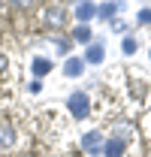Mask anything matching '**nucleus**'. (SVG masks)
Here are the masks:
<instances>
[{
    "instance_id": "12",
    "label": "nucleus",
    "mask_w": 151,
    "mask_h": 157,
    "mask_svg": "<svg viewBox=\"0 0 151 157\" xmlns=\"http://www.w3.org/2000/svg\"><path fill=\"white\" fill-rule=\"evenodd\" d=\"M97 9H100L103 18H112L115 12H118V3H106V6H97Z\"/></svg>"
},
{
    "instance_id": "8",
    "label": "nucleus",
    "mask_w": 151,
    "mask_h": 157,
    "mask_svg": "<svg viewBox=\"0 0 151 157\" xmlns=\"http://www.w3.org/2000/svg\"><path fill=\"white\" fill-rule=\"evenodd\" d=\"M48 70H52V60L48 58H37L33 60V76H45Z\"/></svg>"
},
{
    "instance_id": "10",
    "label": "nucleus",
    "mask_w": 151,
    "mask_h": 157,
    "mask_svg": "<svg viewBox=\"0 0 151 157\" xmlns=\"http://www.w3.org/2000/svg\"><path fill=\"white\" fill-rule=\"evenodd\" d=\"M115 139L127 142V139H130V124H115Z\"/></svg>"
},
{
    "instance_id": "4",
    "label": "nucleus",
    "mask_w": 151,
    "mask_h": 157,
    "mask_svg": "<svg viewBox=\"0 0 151 157\" xmlns=\"http://www.w3.org/2000/svg\"><path fill=\"white\" fill-rule=\"evenodd\" d=\"M85 58H88V63H100V60L106 58V48H103L100 42H91V45H88V55H85Z\"/></svg>"
},
{
    "instance_id": "5",
    "label": "nucleus",
    "mask_w": 151,
    "mask_h": 157,
    "mask_svg": "<svg viewBox=\"0 0 151 157\" xmlns=\"http://www.w3.org/2000/svg\"><path fill=\"white\" fill-rule=\"evenodd\" d=\"M124 154V142L121 139H109L106 142V157H121Z\"/></svg>"
},
{
    "instance_id": "11",
    "label": "nucleus",
    "mask_w": 151,
    "mask_h": 157,
    "mask_svg": "<svg viewBox=\"0 0 151 157\" xmlns=\"http://www.w3.org/2000/svg\"><path fill=\"white\" fill-rule=\"evenodd\" d=\"M76 39H79V42H91V27L79 24V27H76Z\"/></svg>"
},
{
    "instance_id": "3",
    "label": "nucleus",
    "mask_w": 151,
    "mask_h": 157,
    "mask_svg": "<svg viewBox=\"0 0 151 157\" xmlns=\"http://www.w3.org/2000/svg\"><path fill=\"white\" fill-rule=\"evenodd\" d=\"M100 145H103L100 130H91V133H85V136H82V148H85V151H100Z\"/></svg>"
},
{
    "instance_id": "13",
    "label": "nucleus",
    "mask_w": 151,
    "mask_h": 157,
    "mask_svg": "<svg viewBox=\"0 0 151 157\" xmlns=\"http://www.w3.org/2000/svg\"><path fill=\"white\" fill-rule=\"evenodd\" d=\"M121 48H124V52H127V55H133V52H136V39H124V42H121Z\"/></svg>"
},
{
    "instance_id": "14",
    "label": "nucleus",
    "mask_w": 151,
    "mask_h": 157,
    "mask_svg": "<svg viewBox=\"0 0 151 157\" xmlns=\"http://www.w3.org/2000/svg\"><path fill=\"white\" fill-rule=\"evenodd\" d=\"M139 21H142V24H145V21H151V9H142V12H139Z\"/></svg>"
},
{
    "instance_id": "15",
    "label": "nucleus",
    "mask_w": 151,
    "mask_h": 157,
    "mask_svg": "<svg viewBox=\"0 0 151 157\" xmlns=\"http://www.w3.org/2000/svg\"><path fill=\"white\" fill-rule=\"evenodd\" d=\"M6 63H9V60H6V55H0V76L6 73Z\"/></svg>"
},
{
    "instance_id": "7",
    "label": "nucleus",
    "mask_w": 151,
    "mask_h": 157,
    "mask_svg": "<svg viewBox=\"0 0 151 157\" xmlns=\"http://www.w3.org/2000/svg\"><path fill=\"white\" fill-rule=\"evenodd\" d=\"M12 142H15V133H12V127H9V124H0V145H3V148H9Z\"/></svg>"
},
{
    "instance_id": "9",
    "label": "nucleus",
    "mask_w": 151,
    "mask_h": 157,
    "mask_svg": "<svg viewBox=\"0 0 151 157\" xmlns=\"http://www.w3.org/2000/svg\"><path fill=\"white\" fill-rule=\"evenodd\" d=\"M64 70H67V76H79V73H82V60H79V58H70Z\"/></svg>"
},
{
    "instance_id": "2",
    "label": "nucleus",
    "mask_w": 151,
    "mask_h": 157,
    "mask_svg": "<svg viewBox=\"0 0 151 157\" xmlns=\"http://www.w3.org/2000/svg\"><path fill=\"white\" fill-rule=\"evenodd\" d=\"M45 21H48L52 27H60V24L67 21V9H64V6H48V9H45Z\"/></svg>"
},
{
    "instance_id": "1",
    "label": "nucleus",
    "mask_w": 151,
    "mask_h": 157,
    "mask_svg": "<svg viewBox=\"0 0 151 157\" xmlns=\"http://www.w3.org/2000/svg\"><path fill=\"white\" fill-rule=\"evenodd\" d=\"M67 106H70V112H73V115L79 118V121L88 115V97H85L82 91H76L73 97H70V103H67Z\"/></svg>"
},
{
    "instance_id": "6",
    "label": "nucleus",
    "mask_w": 151,
    "mask_h": 157,
    "mask_svg": "<svg viewBox=\"0 0 151 157\" xmlns=\"http://www.w3.org/2000/svg\"><path fill=\"white\" fill-rule=\"evenodd\" d=\"M76 15H79L82 21H88V18L97 15V6H94V3H82V6H76Z\"/></svg>"
}]
</instances>
